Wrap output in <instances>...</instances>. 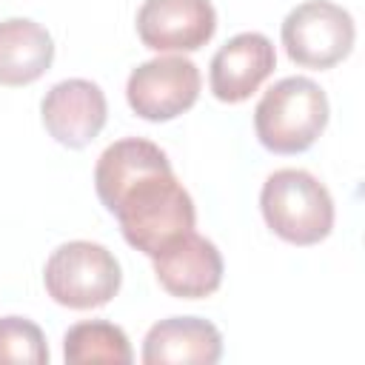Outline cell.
Returning <instances> with one entry per match:
<instances>
[{
  "instance_id": "1",
  "label": "cell",
  "mask_w": 365,
  "mask_h": 365,
  "mask_svg": "<svg viewBox=\"0 0 365 365\" xmlns=\"http://www.w3.org/2000/svg\"><path fill=\"white\" fill-rule=\"evenodd\" d=\"M94 191L120 222L123 240L157 257L185 231H194L197 208L177 180L168 154L143 137L111 143L94 165Z\"/></svg>"
},
{
  "instance_id": "2",
  "label": "cell",
  "mask_w": 365,
  "mask_h": 365,
  "mask_svg": "<svg viewBox=\"0 0 365 365\" xmlns=\"http://www.w3.org/2000/svg\"><path fill=\"white\" fill-rule=\"evenodd\" d=\"M328 97L311 77L277 80L254 108V131L271 154L308 151L328 125Z\"/></svg>"
},
{
  "instance_id": "3",
  "label": "cell",
  "mask_w": 365,
  "mask_h": 365,
  "mask_svg": "<svg viewBox=\"0 0 365 365\" xmlns=\"http://www.w3.org/2000/svg\"><path fill=\"white\" fill-rule=\"evenodd\" d=\"M265 225L291 245H317L334 228L331 191L305 168L268 174L259 191Z\"/></svg>"
},
{
  "instance_id": "4",
  "label": "cell",
  "mask_w": 365,
  "mask_h": 365,
  "mask_svg": "<svg viewBox=\"0 0 365 365\" xmlns=\"http://www.w3.org/2000/svg\"><path fill=\"white\" fill-rule=\"evenodd\" d=\"M46 294L71 311H91L108 305L120 285L123 271L117 257L91 240H71L51 251L43 268Z\"/></svg>"
},
{
  "instance_id": "5",
  "label": "cell",
  "mask_w": 365,
  "mask_h": 365,
  "mask_svg": "<svg viewBox=\"0 0 365 365\" xmlns=\"http://www.w3.org/2000/svg\"><path fill=\"white\" fill-rule=\"evenodd\" d=\"M282 46L302 68H331L342 63L356 40L354 17L331 0H305L282 20Z\"/></svg>"
},
{
  "instance_id": "6",
  "label": "cell",
  "mask_w": 365,
  "mask_h": 365,
  "mask_svg": "<svg viewBox=\"0 0 365 365\" xmlns=\"http://www.w3.org/2000/svg\"><path fill=\"white\" fill-rule=\"evenodd\" d=\"M202 88L200 68L182 54H160L140 63L125 83L131 111L148 123H168L185 114Z\"/></svg>"
},
{
  "instance_id": "7",
  "label": "cell",
  "mask_w": 365,
  "mask_h": 365,
  "mask_svg": "<svg viewBox=\"0 0 365 365\" xmlns=\"http://www.w3.org/2000/svg\"><path fill=\"white\" fill-rule=\"evenodd\" d=\"M217 31V11L211 0H143L137 11V34L145 48L197 51Z\"/></svg>"
},
{
  "instance_id": "8",
  "label": "cell",
  "mask_w": 365,
  "mask_h": 365,
  "mask_svg": "<svg viewBox=\"0 0 365 365\" xmlns=\"http://www.w3.org/2000/svg\"><path fill=\"white\" fill-rule=\"evenodd\" d=\"M40 117L46 131L66 148H86L106 125L108 103L97 83L71 77L54 83L43 103Z\"/></svg>"
},
{
  "instance_id": "9",
  "label": "cell",
  "mask_w": 365,
  "mask_h": 365,
  "mask_svg": "<svg viewBox=\"0 0 365 365\" xmlns=\"http://www.w3.org/2000/svg\"><path fill=\"white\" fill-rule=\"evenodd\" d=\"M151 262L157 282L177 299H202L222 285V254L197 231L177 237L157 257H151Z\"/></svg>"
},
{
  "instance_id": "10",
  "label": "cell",
  "mask_w": 365,
  "mask_h": 365,
  "mask_svg": "<svg viewBox=\"0 0 365 365\" xmlns=\"http://www.w3.org/2000/svg\"><path fill=\"white\" fill-rule=\"evenodd\" d=\"M208 86L220 103H242L248 100L277 68L274 43L259 31L234 34L208 66Z\"/></svg>"
},
{
  "instance_id": "11",
  "label": "cell",
  "mask_w": 365,
  "mask_h": 365,
  "mask_svg": "<svg viewBox=\"0 0 365 365\" xmlns=\"http://www.w3.org/2000/svg\"><path fill=\"white\" fill-rule=\"evenodd\" d=\"M222 356V334L214 322L202 317H168L148 328L143 339L145 365L194 362L214 365Z\"/></svg>"
},
{
  "instance_id": "12",
  "label": "cell",
  "mask_w": 365,
  "mask_h": 365,
  "mask_svg": "<svg viewBox=\"0 0 365 365\" xmlns=\"http://www.w3.org/2000/svg\"><path fill=\"white\" fill-rule=\"evenodd\" d=\"M51 63L54 40L40 23L29 17H9L0 23V86H29L40 80Z\"/></svg>"
},
{
  "instance_id": "13",
  "label": "cell",
  "mask_w": 365,
  "mask_h": 365,
  "mask_svg": "<svg viewBox=\"0 0 365 365\" xmlns=\"http://www.w3.org/2000/svg\"><path fill=\"white\" fill-rule=\"evenodd\" d=\"M63 356L71 365H83V362L128 365L134 359V351L120 325L103 322V319H88V322H77L66 331Z\"/></svg>"
},
{
  "instance_id": "14",
  "label": "cell",
  "mask_w": 365,
  "mask_h": 365,
  "mask_svg": "<svg viewBox=\"0 0 365 365\" xmlns=\"http://www.w3.org/2000/svg\"><path fill=\"white\" fill-rule=\"evenodd\" d=\"M3 362H48V345L37 322L26 317H0V365Z\"/></svg>"
}]
</instances>
